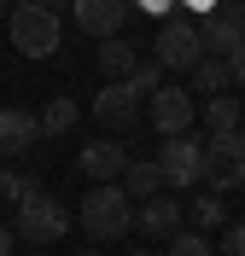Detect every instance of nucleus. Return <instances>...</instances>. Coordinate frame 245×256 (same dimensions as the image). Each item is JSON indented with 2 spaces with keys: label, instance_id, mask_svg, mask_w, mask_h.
I'll list each match as a JSON object with an SVG mask.
<instances>
[{
  "label": "nucleus",
  "instance_id": "obj_1",
  "mask_svg": "<svg viewBox=\"0 0 245 256\" xmlns=\"http://www.w3.org/2000/svg\"><path fill=\"white\" fill-rule=\"evenodd\" d=\"M76 222H82V233L94 244H117L134 227V204L123 192V180H94V192L76 204Z\"/></svg>",
  "mask_w": 245,
  "mask_h": 256
},
{
  "label": "nucleus",
  "instance_id": "obj_2",
  "mask_svg": "<svg viewBox=\"0 0 245 256\" xmlns=\"http://www.w3.org/2000/svg\"><path fill=\"white\" fill-rule=\"evenodd\" d=\"M6 35H12V47L24 58H53L65 30H59V12L41 6V0H12V12H6Z\"/></svg>",
  "mask_w": 245,
  "mask_h": 256
},
{
  "label": "nucleus",
  "instance_id": "obj_3",
  "mask_svg": "<svg viewBox=\"0 0 245 256\" xmlns=\"http://www.w3.org/2000/svg\"><path fill=\"white\" fill-rule=\"evenodd\" d=\"M65 233H70V210L59 204V198H47L35 180H24V198H18V239H30V244H59Z\"/></svg>",
  "mask_w": 245,
  "mask_h": 256
},
{
  "label": "nucleus",
  "instance_id": "obj_4",
  "mask_svg": "<svg viewBox=\"0 0 245 256\" xmlns=\"http://www.w3.org/2000/svg\"><path fill=\"white\" fill-rule=\"evenodd\" d=\"M152 58H158L163 70H193V64L204 58V35H198V24H187V18H163V24H158V41H152Z\"/></svg>",
  "mask_w": 245,
  "mask_h": 256
},
{
  "label": "nucleus",
  "instance_id": "obj_5",
  "mask_svg": "<svg viewBox=\"0 0 245 256\" xmlns=\"http://www.w3.org/2000/svg\"><path fill=\"white\" fill-rule=\"evenodd\" d=\"M204 180H210L216 192H233L245 180V134H239V128L204 140Z\"/></svg>",
  "mask_w": 245,
  "mask_h": 256
},
{
  "label": "nucleus",
  "instance_id": "obj_6",
  "mask_svg": "<svg viewBox=\"0 0 245 256\" xmlns=\"http://www.w3.org/2000/svg\"><path fill=\"white\" fill-rule=\"evenodd\" d=\"M198 35H204V52L228 58L245 41V0H216L210 12H198Z\"/></svg>",
  "mask_w": 245,
  "mask_h": 256
},
{
  "label": "nucleus",
  "instance_id": "obj_7",
  "mask_svg": "<svg viewBox=\"0 0 245 256\" xmlns=\"http://www.w3.org/2000/svg\"><path fill=\"white\" fill-rule=\"evenodd\" d=\"M158 169H163V186H198L204 180V146L187 134H163Z\"/></svg>",
  "mask_w": 245,
  "mask_h": 256
},
{
  "label": "nucleus",
  "instance_id": "obj_8",
  "mask_svg": "<svg viewBox=\"0 0 245 256\" xmlns=\"http://www.w3.org/2000/svg\"><path fill=\"white\" fill-rule=\"evenodd\" d=\"M140 105H146V99L134 94L129 82H105V88H99V99H94V116H99L105 128H111V134H129V128L140 122V116H146Z\"/></svg>",
  "mask_w": 245,
  "mask_h": 256
},
{
  "label": "nucleus",
  "instance_id": "obj_9",
  "mask_svg": "<svg viewBox=\"0 0 245 256\" xmlns=\"http://www.w3.org/2000/svg\"><path fill=\"white\" fill-rule=\"evenodd\" d=\"M70 12H76L82 35H99L105 41V35H123V24L134 18V0H76Z\"/></svg>",
  "mask_w": 245,
  "mask_h": 256
},
{
  "label": "nucleus",
  "instance_id": "obj_10",
  "mask_svg": "<svg viewBox=\"0 0 245 256\" xmlns=\"http://www.w3.org/2000/svg\"><path fill=\"white\" fill-rule=\"evenodd\" d=\"M193 94L187 88H158V94L146 99V122L158 128V134H187V122H193Z\"/></svg>",
  "mask_w": 245,
  "mask_h": 256
},
{
  "label": "nucleus",
  "instance_id": "obj_11",
  "mask_svg": "<svg viewBox=\"0 0 245 256\" xmlns=\"http://www.w3.org/2000/svg\"><path fill=\"white\" fill-rule=\"evenodd\" d=\"M41 140V116L24 105H0V158H24Z\"/></svg>",
  "mask_w": 245,
  "mask_h": 256
},
{
  "label": "nucleus",
  "instance_id": "obj_12",
  "mask_svg": "<svg viewBox=\"0 0 245 256\" xmlns=\"http://www.w3.org/2000/svg\"><path fill=\"white\" fill-rule=\"evenodd\" d=\"M134 227H140V233H152V239H169V233H181V198H169V192H152V198H140V210H134Z\"/></svg>",
  "mask_w": 245,
  "mask_h": 256
},
{
  "label": "nucleus",
  "instance_id": "obj_13",
  "mask_svg": "<svg viewBox=\"0 0 245 256\" xmlns=\"http://www.w3.org/2000/svg\"><path fill=\"white\" fill-rule=\"evenodd\" d=\"M123 163H129L123 140H94V146H82V175H88V180H117V175H123Z\"/></svg>",
  "mask_w": 245,
  "mask_h": 256
},
{
  "label": "nucleus",
  "instance_id": "obj_14",
  "mask_svg": "<svg viewBox=\"0 0 245 256\" xmlns=\"http://www.w3.org/2000/svg\"><path fill=\"white\" fill-rule=\"evenodd\" d=\"M117 180H123V192H129V198H152V192H163V169H158V158H129Z\"/></svg>",
  "mask_w": 245,
  "mask_h": 256
},
{
  "label": "nucleus",
  "instance_id": "obj_15",
  "mask_svg": "<svg viewBox=\"0 0 245 256\" xmlns=\"http://www.w3.org/2000/svg\"><path fill=\"white\" fill-rule=\"evenodd\" d=\"M134 64H140V52H134L123 35H105V41H99V70H105V82H129Z\"/></svg>",
  "mask_w": 245,
  "mask_h": 256
},
{
  "label": "nucleus",
  "instance_id": "obj_16",
  "mask_svg": "<svg viewBox=\"0 0 245 256\" xmlns=\"http://www.w3.org/2000/svg\"><path fill=\"white\" fill-rule=\"evenodd\" d=\"M187 76H193V88H198V94H228V88H233V70H228V58H216V52H204V58H198L193 70H187Z\"/></svg>",
  "mask_w": 245,
  "mask_h": 256
},
{
  "label": "nucleus",
  "instance_id": "obj_17",
  "mask_svg": "<svg viewBox=\"0 0 245 256\" xmlns=\"http://www.w3.org/2000/svg\"><path fill=\"white\" fill-rule=\"evenodd\" d=\"M76 116H82L76 99H47V111H41V134H70Z\"/></svg>",
  "mask_w": 245,
  "mask_h": 256
},
{
  "label": "nucleus",
  "instance_id": "obj_18",
  "mask_svg": "<svg viewBox=\"0 0 245 256\" xmlns=\"http://www.w3.org/2000/svg\"><path fill=\"white\" fill-rule=\"evenodd\" d=\"M204 122H210V134H228V128H239V99L210 94V105H204Z\"/></svg>",
  "mask_w": 245,
  "mask_h": 256
},
{
  "label": "nucleus",
  "instance_id": "obj_19",
  "mask_svg": "<svg viewBox=\"0 0 245 256\" xmlns=\"http://www.w3.org/2000/svg\"><path fill=\"white\" fill-rule=\"evenodd\" d=\"M129 88H134L140 99H152V94L163 88V64H158V58H140V64H134V76H129Z\"/></svg>",
  "mask_w": 245,
  "mask_h": 256
},
{
  "label": "nucleus",
  "instance_id": "obj_20",
  "mask_svg": "<svg viewBox=\"0 0 245 256\" xmlns=\"http://www.w3.org/2000/svg\"><path fill=\"white\" fill-rule=\"evenodd\" d=\"M163 256H216V250H210L204 233H169V250Z\"/></svg>",
  "mask_w": 245,
  "mask_h": 256
},
{
  "label": "nucleus",
  "instance_id": "obj_21",
  "mask_svg": "<svg viewBox=\"0 0 245 256\" xmlns=\"http://www.w3.org/2000/svg\"><path fill=\"white\" fill-rule=\"evenodd\" d=\"M193 222L198 227H222V192H204V198H193Z\"/></svg>",
  "mask_w": 245,
  "mask_h": 256
},
{
  "label": "nucleus",
  "instance_id": "obj_22",
  "mask_svg": "<svg viewBox=\"0 0 245 256\" xmlns=\"http://www.w3.org/2000/svg\"><path fill=\"white\" fill-rule=\"evenodd\" d=\"M18 198H24V175L0 169V204H18Z\"/></svg>",
  "mask_w": 245,
  "mask_h": 256
},
{
  "label": "nucleus",
  "instance_id": "obj_23",
  "mask_svg": "<svg viewBox=\"0 0 245 256\" xmlns=\"http://www.w3.org/2000/svg\"><path fill=\"white\" fill-rule=\"evenodd\" d=\"M222 256H245V222L222 233Z\"/></svg>",
  "mask_w": 245,
  "mask_h": 256
},
{
  "label": "nucleus",
  "instance_id": "obj_24",
  "mask_svg": "<svg viewBox=\"0 0 245 256\" xmlns=\"http://www.w3.org/2000/svg\"><path fill=\"white\" fill-rule=\"evenodd\" d=\"M134 6H146V12H152V18H175V12H181L175 0H134Z\"/></svg>",
  "mask_w": 245,
  "mask_h": 256
},
{
  "label": "nucleus",
  "instance_id": "obj_25",
  "mask_svg": "<svg viewBox=\"0 0 245 256\" xmlns=\"http://www.w3.org/2000/svg\"><path fill=\"white\" fill-rule=\"evenodd\" d=\"M228 70H233V82H239V88H245V41H239V47L228 52Z\"/></svg>",
  "mask_w": 245,
  "mask_h": 256
},
{
  "label": "nucleus",
  "instance_id": "obj_26",
  "mask_svg": "<svg viewBox=\"0 0 245 256\" xmlns=\"http://www.w3.org/2000/svg\"><path fill=\"white\" fill-rule=\"evenodd\" d=\"M18 250V233H12V227H0V256H12Z\"/></svg>",
  "mask_w": 245,
  "mask_h": 256
},
{
  "label": "nucleus",
  "instance_id": "obj_27",
  "mask_svg": "<svg viewBox=\"0 0 245 256\" xmlns=\"http://www.w3.org/2000/svg\"><path fill=\"white\" fill-rule=\"evenodd\" d=\"M175 6H181V12H210L216 0H175Z\"/></svg>",
  "mask_w": 245,
  "mask_h": 256
},
{
  "label": "nucleus",
  "instance_id": "obj_28",
  "mask_svg": "<svg viewBox=\"0 0 245 256\" xmlns=\"http://www.w3.org/2000/svg\"><path fill=\"white\" fill-rule=\"evenodd\" d=\"M41 6H53V12H70V6H76V0H41Z\"/></svg>",
  "mask_w": 245,
  "mask_h": 256
},
{
  "label": "nucleus",
  "instance_id": "obj_29",
  "mask_svg": "<svg viewBox=\"0 0 245 256\" xmlns=\"http://www.w3.org/2000/svg\"><path fill=\"white\" fill-rule=\"evenodd\" d=\"M129 256H163V250H129Z\"/></svg>",
  "mask_w": 245,
  "mask_h": 256
},
{
  "label": "nucleus",
  "instance_id": "obj_30",
  "mask_svg": "<svg viewBox=\"0 0 245 256\" xmlns=\"http://www.w3.org/2000/svg\"><path fill=\"white\" fill-rule=\"evenodd\" d=\"M6 12H12V0H0V18H6Z\"/></svg>",
  "mask_w": 245,
  "mask_h": 256
},
{
  "label": "nucleus",
  "instance_id": "obj_31",
  "mask_svg": "<svg viewBox=\"0 0 245 256\" xmlns=\"http://www.w3.org/2000/svg\"><path fill=\"white\" fill-rule=\"evenodd\" d=\"M239 134H245V105H239Z\"/></svg>",
  "mask_w": 245,
  "mask_h": 256
},
{
  "label": "nucleus",
  "instance_id": "obj_32",
  "mask_svg": "<svg viewBox=\"0 0 245 256\" xmlns=\"http://www.w3.org/2000/svg\"><path fill=\"white\" fill-rule=\"evenodd\" d=\"M82 256H99V250H82Z\"/></svg>",
  "mask_w": 245,
  "mask_h": 256
},
{
  "label": "nucleus",
  "instance_id": "obj_33",
  "mask_svg": "<svg viewBox=\"0 0 245 256\" xmlns=\"http://www.w3.org/2000/svg\"><path fill=\"white\" fill-rule=\"evenodd\" d=\"M239 192H245V180H239Z\"/></svg>",
  "mask_w": 245,
  "mask_h": 256
}]
</instances>
